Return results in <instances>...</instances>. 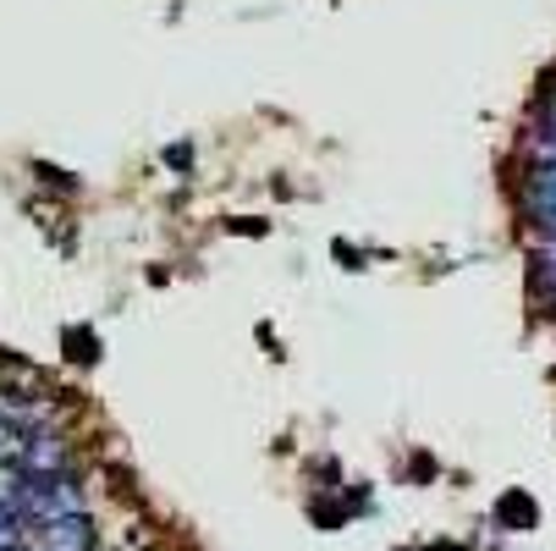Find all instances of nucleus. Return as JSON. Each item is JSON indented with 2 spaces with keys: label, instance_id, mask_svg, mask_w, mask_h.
I'll return each instance as SVG.
<instances>
[{
  "label": "nucleus",
  "instance_id": "7ed1b4c3",
  "mask_svg": "<svg viewBox=\"0 0 556 551\" xmlns=\"http://www.w3.org/2000/svg\"><path fill=\"white\" fill-rule=\"evenodd\" d=\"M166 166H172V172H188V166H193V149H188V143H182V149H166Z\"/></svg>",
  "mask_w": 556,
  "mask_h": 551
},
{
  "label": "nucleus",
  "instance_id": "f257e3e1",
  "mask_svg": "<svg viewBox=\"0 0 556 551\" xmlns=\"http://www.w3.org/2000/svg\"><path fill=\"white\" fill-rule=\"evenodd\" d=\"M28 551H94V518L89 513H61V518H39L23 535Z\"/></svg>",
  "mask_w": 556,
  "mask_h": 551
},
{
  "label": "nucleus",
  "instance_id": "f03ea898",
  "mask_svg": "<svg viewBox=\"0 0 556 551\" xmlns=\"http://www.w3.org/2000/svg\"><path fill=\"white\" fill-rule=\"evenodd\" d=\"M66 359L72 364H94L100 359V337L84 331V326H66Z\"/></svg>",
  "mask_w": 556,
  "mask_h": 551
}]
</instances>
